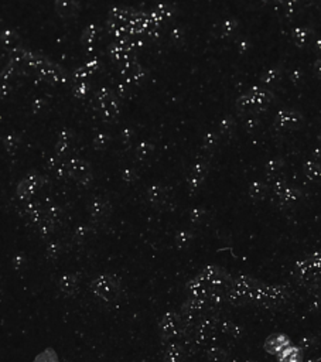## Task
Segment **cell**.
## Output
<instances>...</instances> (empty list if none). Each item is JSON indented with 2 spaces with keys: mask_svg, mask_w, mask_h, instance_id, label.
<instances>
[{
  "mask_svg": "<svg viewBox=\"0 0 321 362\" xmlns=\"http://www.w3.org/2000/svg\"><path fill=\"white\" fill-rule=\"evenodd\" d=\"M289 345H292V344H290V339H289L287 335H285V334H273V335H270L269 338L266 339L264 350L267 351L269 354L279 355Z\"/></svg>",
  "mask_w": 321,
  "mask_h": 362,
  "instance_id": "6da1fadb",
  "label": "cell"
},
{
  "mask_svg": "<svg viewBox=\"0 0 321 362\" xmlns=\"http://www.w3.org/2000/svg\"><path fill=\"white\" fill-rule=\"evenodd\" d=\"M277 358L279 362H303V351L298 347L289 345L277 355Z\"/></svg>",
  "mask_w": 321,
  "mask_h": 362,
  "instance_id": "7a4b0ae2",
  "label": "cell"
}]
</instances>
